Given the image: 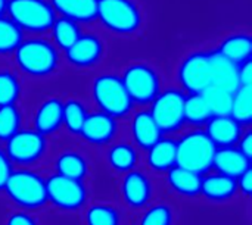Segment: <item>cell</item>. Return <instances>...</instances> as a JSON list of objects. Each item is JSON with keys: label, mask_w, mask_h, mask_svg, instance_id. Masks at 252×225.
<instances>
[{"label": "cell", "mask_w": 252, "mask_h": 225, "mask_svg": "<svg viewBox=\"0 0 252 225\" xmlns=\"http://www.w3.org/2000/svg\"><path fill=\"white\" fill-rule=\"evenodd\" d=\"M208 59H210L211 85H217L233 93L239 87V78H238L239 65L233 63L232 60L220 55L217 50H210Z\"/></svg>", "instance_id": "18"}, {"label": "cell", "mask_w": 252, "mask_h": 225, "mask_svg": "<svg viewBox=\"0 0 252 225\" xmlns=\"http://www.w3.org/2000/svg\"><path fill=\"white\" fill-rule=\"evenodd\" d=\"M201 180H202L201 174L179 165L167 171L168 187L180 196H186V197L198 196L201 190Z\"/></svg>", "instance_id": "23"}, {"label": "cell", "mask_w": 252, "mask_h": 225, "mask_svg": "<svg viewBox=\"0 0 252 225\" xmlns=\"http://www.w3.org/2000/svg\"><path fill=\"white\" fill-rule=\"evenodd\" d=\"M213 116L204 96L201 93H190L185 97V122L193 127H202Z\"/></svg>", "instance_id": "29"}, {"label": "cell", "mask_w": 252, "mask_h": 225, "mask_svg": "<svg viewBox=\"0 0 252 225\" xmlns=\"http://www.w3.org/2000/svg\"><path fill=\"white\" fill-rule=\"evenodd\" d=\"M55 168H56V174L74 180H84L86 175L89 174V162L77 150L62 152L56 158Z\"/></svg>", "instance_id": "27"}, {"label": "cell", "mask_w": 252, "mask_h": 225, "mask_svg": "<svg viewBox=\"0 0 252 225\" xmlns=\"http://www.w3.org/2000/svg\"><path fill=\"white\" fill-rule=\"evenodd\" d=\"M201 94L204 96L213 115H230L233 97L232 91L217 85H208Z\"/></svg>", "instance_id": "32"}, {"label": "cell", "mask_w": 252, "mask_h": 225, "mask_svg": "<svg viewBox=\"0 0 252 225\" xmlns=\"http://www.w3.org/2000/svg\"><path fill=\"white\" fill-rule=\"evenodd\" d=\"M3 190L15 205L24 209H38L47 203L46 178L32 169H13Z\"/></svg>", "instance_id": "5"}, {"label": "cell", "mask_w": 252, "mask_h": 225, "mask_svg": "<svg viewBox=\"0 0 252 225\" xmlns=\"http://www.w3.org/2000/svg\"><path fill=\"white\" fill-rule=\"evenodd\" d=\"M63 100L56 96H49L38 103L34 112V130L43 136H53L62 128Z\"/></svg>", "instance_id": "15"}, {"label": "cell", "mask_w": 252, "mask_h": 225, "mask_svg": "<svg viewBox=\"0 0 252 225\" xmlns=\"http://www.w3.org/2000/svg\"><path fill=\"white\" fill-rule=\"evenodd\" d=\"M177 143V165L201 175L213 169V159L217 146L207 136L205 130L195 128L185 133Z\"/></svg>", "instance_id": "4"}, {"label": "cell", "mask_w": 252, "mask_h": 225, "mask_svg": "<svg viewBox=\"0 0 252 225\" xmlns=\"http://www.w3.org/2000/svg\"><path fill=\"white\" fill-rule=\"evenodd\" d=\"M22 91V84L16 72L0 69V106L18 103Z\"/></svg>", "instance_id": "33"}, {"label": "cell", "mask_w": 252, "mask_h": 225, "mask_svg": "<svg viewBox=\"0 0 252 225\" xmlns=\"http://www.w3.org/2000/svg\"><path fill=\"white\" fill-rule=\"evenodd\" d=\"M96 21L115 35H133L143 24V15L134 0H97Z\"/></svg>", "instance_id": "3"}, {"label": "cell", "mask_w": 252, "mask_h": 225, "mask_svg": "<svg viewBox=\"0 0 252 225\" xmlns=\"http://www.w3.org/2000/svg\"><path fill=\"white\" fill-rule=\"evenodd\" d=\"M148 167L155 172H167L177 165V143L174 139L161 137L146 150Z\"/></svg>", "instance_id": "20"}, {"label": "cell", "mask_w": 252, "mask_h": 225, "mask_svg": "<svg viewBox=\"0 0 252 225\" xmlns=\"http://www.w3.org/2000/svg\"><path fill=\"white\" fill-rule=\"evenodd\" d=\"M4 143H6L4 153L7 155L9 161L21 167H28L38 162L47 150L46 136L40 134L34 128L32 130L19 128Z\"/></svg>", "instance_id": "9"}, {"label": "cell", "mask_w": 252, "mask_h": 225, "mask_svg": "<svg viewBox=\"0 0 252 225\" xmlns=\"http://www.w3.org/2000/svg\"><path fill=\"white\" fill-rule=\"evenodd\" d=\"M47 202L61 211H77L84 206L87 200V189L83 180L68 178L53 174L46 178Z\"/></svg>", "instance_id": "10"}, {"label": "cell", "mask_w": 252, "mask_h": 225, "mask_svg": "<svg viewBox=\"0 0 252 225\" xmlns=\"http://www.w3.org/2000/svg\"><path fill=\"white\" fill-rule=\"evenodd\" d=\"M177 81L186 94L202 93L208 85H211L208 52L195 50L186 55L179 63Z\"/></svg>", "instance_id": "11"}, {"label": "cell", "mask_w": 252, "mask_h": 225, "mask_svg": "<svg viewBox=\"0 0 252 225\" xmlns=\"http://www.w3.org/2000/svg\"><path fill=\"white\" fill-rule=\"evenodd\" d=\"M22 124V112L18 103L0 106V141L10 139Z\"/></svg>", "instance_id": "34"}, {"label": "cell", "mask_w": 252, "mask_h": 225, "mask_svg": "<svg viewBox=\"0 0 252 225\" xmlns=\"http://www.w3.org/2000/svg\"><path fill=\"white\" fill-rule=\"evenodd\" d=\"M173 211L165 203H158L146 209L139 225H173Z\"/></svg>", "instance_id": "36"}, {"label": "cell", "mask_w": 252, "mask_h": 225, "mask_svg": "<svg viewBox=\"0 0 252 225\" xmlns=\"http://www.w3.org/2000/svg\"><path fill=\"white\" fill-rule=\"evenodd\" d=\"M185 97L186 93L177 87L161 90L149 103L151 115L162 134H173L182 130L185 122Z\"/></svg>", "instance_id": "8"}, {"label": "cell", "mask_w": 252, "mask_h": 225, "mask_svg": "<svg viewBox=\"0 0 252 225\" xmlns=\"http://www.w3.org/2000/svg\"><path fill=\"white\" fill-rule=\"evenodd\" d=\"M230 116L242 127H250L252 122V88L251 85H241L233 91Z\"/></svg>", "instance_id": "30"}, {"label": "cell", "mask_w": 252, "mask_h": 225, "mask_svg": "<svg viewBox=\"0 0 252 225\" xmlns=\"http://www.w3.org/2000/svg\"><path fill=\"white\" fill-rule=\"evenodd\" d=\"M6 225H38L37 221L27 212H13L9 215Z\"/></svg>", "instance_id": "39"}, {"label": "cell", "mask_w": 252, "mask_h": 225, "mask_svg": "<svg viewBox=\"0 0 252 225\" xmlns=\"http://www.w3.org/2000/svg\"><path fill=\"white\" fill-rule=\"evenodd\" d=\"M120 77L134 105H149L162 90L159 72L148 62H133L127 65Z\"/></svg>", "instance_id": "7"}, {"label": "cell", "mask_w": 252, "mask_h": 225, "mask_svg": "<svg viewBox=\"0 0 252 225\" xmlns=\"http://www.w3.org/2000/svg\"><path fill=\"white\" fill-rule=\"evenodd\" d=\"M6 3L7 0H0V16L6 15Z\"/></svg>", "instance_id": "42"}, {"label": "cell", "mask_w": 252, "mask_h": 225, "mask_svg": "<svg viewBox=\"0 0 252 225\" xmlns=\"http://www.w3.org/2000/svg\"><path fill=\"white\" fill-rule=\"evenodd\" d=\"M92 99L100 112L115 119L126 118L133 111V100L128 96L121 77L115 72L97 74L92 81Z\"/></svg>", "instance_id": "2"}, {"label": "cell", "mask_w": 252, "mask_h": 225, "mask_svg": "<svg viewBox=\"0 0 252 225\" xmlns=\"http://www.w3.org/2000/svg\"><path fill=\"white\" fill-rule=\"evenodd\" d=\"M236 187L238 192H241L244 196H251L252 192V168L247 169L242 175L236 178Z\"/></svg>", "instance_id": "38"}, {"label": "cell", "mask_w": 252, "mask_h": 225, "mask_svg": "<svg viewBox=\"0 0 252 225\" xmlns=\"http://www.w3.org/2000/svg\"><path fill=\"white\" fill-rule=\"evenodd\" d=\"M6 16H9L22 32L41 35L50 29L58 15L49 0H7Z\"/></svg>", "instance_id": "6"}, {"label": "cell", "mask_w": 252, "mask_h": 225, "mask_svg": "<svg viewBox=\"0 0 252 225\" xmlns=\"http://www.w3.org/2000/svg\"><path fill=\"white\" fill-rule=\"evenodd\" d=\"M22 40V29L9 16H0V56L12 55Z\"/></svg>", "instance_id": "31"}, {"label": "cell", "mask_w": 252, "mask_h": 225, "mask_svg": "<svg viewBox=\"0 0 252 225\" xmlns=\"http://www.w3.org/2000/svg\"><path fill=\"white\" fill-rule=\"evenodd\" d=\"M12 55L18 71L34 80L52 77L61 65V52L41 35L24 38Z\"/></svg>", "instance_id": "1"}, {"label": "cell", "mask_w": 252, "mask_h": 225, "mask_svg": "<svg viewBox=\"0 0 252 225\" xmlns=\"http://www.w3.org/2000/svg\"><path fill=\"white\" fill-rule=\"evenodd\" d=\"M238 78H239V87L241 85H251L252 81V59L247 60L239 65L238 69Z\"/></svg>", "instance_id": "41"}, {"label": "cell", "mask_w": 252, "mask_h": 225, "mask_svg": "<svg viewBox=\"0 0 252 225\" xmlns=\"http://www.w3.org/2000/svg\"><path fill=\"white\" fill-rule=\"evenodd\" d=\"M89 111L84 105V102H81L77 97H69L66 100H63V108H62V127H65V130L72 134V136H78L84 119L87 118Z\"/></svg>", "instance_id": "28"}, {"label": "cell", "mask_w": 252, "mask_h": 225, "mask_svg": "<svg viewBox=\"0 0 252 225\" xmlns=\"http://www.w3.org/2000/svg\"><path fill=\"white\" fill-rule=\"evenodd\" d=\"M86 225H121V217L114 206L96 203L86 212Z\"/></svg>", "instance_id": "35"}, {"label": "cell", "mask_w": 252, "mask_h": 225, "mask_svg": "<svg viewBox=\"0 0 252 225\" xmlns=\"http://www.w3.org/2000/svg\"><path fill=\"white\" fill-rule=\"evenodd\" d=\"M130 133L136 147L148 150L155 141H158L164 134L154 121L149 109H139L133 113L130 122Z\"/></svg>", "instance_id": "17"}, {"label": "cell", "mask_w": 252, "mask_h": 225, "mask_svg": "<svg viewBox=\"0 0 252 225\" xmlns=\"http://www.w3.org/2000/svg\"><path fill=\"white\" fill-rule=\"evenodd\" d=\"M250 168H251V159H248L244 153H241L236 146L217 147L213 159V169H216V172H220L223 175L236 180Z\"/></svg>", "instance_id": "19"}, {"label": "cell", "mask_w": 252, "mask_h": 225, "mask_svg": "<svg viewBox=\"0 0 252 225\" xmlns=\"http://www.w3.org/2000/svg\"><path fill=\"white\" fill-rule=\"evenodd\" d=\"M12 171H13V164L9 161L7 155L0 147V192L4 189V184H6Z\"/></svg>", "instance_id": "37"}, {"label": "cell", "mask_w": 252, "mask_h": 225, "mask_svg": "<svg viewBox=\"0 0 252 225\" xmlns=\"http://www.w3.org/2000/svg\"><path fill=\"white\" fill-rule=\"evenodd\" d=\"M205 133L217 147L235 146L244 133V127L230 115H213L205 124Z\"/></svg>", "instance_id": "16"}, {"label": "cell", "mask_w": 252, "mask_h": 225, "mask_svg": "<svg viewBox=\"0 0 252 225\" xmlns=\"http://www.w3.org/2000/svg\"><path fill=\"white\" fill-rule=\"evenodd\" d=\"M118 133V122L114 116L96 111L89 112L78 136L92 146L109 144Z\"/></svg>", "instance_id": "13"}, {"label": "cell", "mask_w": 252, "mask_h": 225, "mask_svg": "<svg viewBox=\"0 0 252 225\" xmlns=\"http://www.w3.org/2000/svg\"><path fill=\"white\" fill-rule=\"evenodd\" d=\"M50 41L56 46L59 52H65L69 49L81 35L80 24L65 18V16H56L50 29Z\"/></svg>", "instance_id": "25"}, {"label": "cell", "mask_w": 252, "mask_h": 225, "mask_svg": "<svg viewBox=\"0 0 252 225\" xmlns=\"http://www.w3.org/2000/svg\"><path fill=\"white\" fill-rule=\"evenodd\" d=\"M58 16L69 18L78 24L96 21L97 0H49Z\"/></svg>", "instance_id": "22"}, {"label": "cell", "mask_w": 252, "mask_h": 225, "mask_svg": "<svg viewBox=\"0 0 252 225\" xmlns=\"http://www.w3.org/2000/svg\"><path fill=\"white\" fill-rule=\"evenodd\" d=\"M220 55L227 57L236 65H241L252 59V38L250 34L235 32L221 40L216 49Z\"/></svg>", "instance_id": "24"}, {"label": "cell", "mask_w": 252, "mask_h": 225, "mask_svg": "<svg viewBox=\"0 0 252 225\" xmlns=\"http://www.w3.org/2000/svg\"><path fill=\"white\" fill-rule=\"evenodd\" d=\"M121 195L124 202L130 208H143L151 200L152 183L145 172L139 169H131L124 174V178L121 181Z\"/></svg>", "instance_id": "14"}, {"label": "cell", "mask_w": 252, "mask_h": 225, "mask_svg": "<svg viewBox=\"0 0 252 225\" xmlns=\"http://www.w3.org/2000/svg\"><path fill=\"white\" fill-rule=\"evenodd\" d=\"M241 153H244L248 159H251L252 156V131L248 130L245 133H242L241 139L238 140V143L235 144Z\"/></svg>", "instance_id": "40"}, {"label": "cell", "mask_w": 252, "mask_h": 225, "mask_svg": "<svg viewBox=\"0 0 252 225\" xmlns=\"http://www.w3.org/2000/svg\"><path fill=\"white\" fill-rule=\"evenodd\" d=\"M63 55L69 66L75 69H90L102 60L105 55V44L97 34L81 32L78 40L66 49Z\"/></svg>", "instance_id": "12"}, {"label": "cell", "mask_w": 252, "mask_h": 225, "mask_svg": "<svg viewBox=\"0 0 252 225\" xmlns=\"http://www.w3.org/2000/svg\"><path fill=\"white\" fill-rule=\"evenodd\" d=\"M238 193L236 180L227 175H223L220 172L214 174H204L201 180V190L199 195H202L205 199L211 202H226L232 199Z\"/></svg>", "instance_id": "21"}, {"label": "cell", "mask_w": 252, "mask_h": 225, "mask_svg": "<svg viewBox=\"0 0 252 225\" xmlns=\"http://www.w3.org/2000/svg\"><path fill=\"white\" fill-rule=\"evenodd\" d=\"M106 161L115 172L126 174L134 169L139 162L137 147L124 141L111 144L106 153Z\"/></svg>", "instance_id": "26"}]
</instances>
